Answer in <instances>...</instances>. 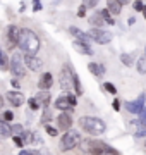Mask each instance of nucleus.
<instances>
[{"label": "nucleus", "mask_w": 146, "mask_h": 155, "mask_svg": "<svg viewBox=\"0 0 146 155\" xmlns=\"http://www.w3.org/2000/svg\"><path fill=\"white\" fill-rule=\"evenodd\" d=\"M57 124H59V129H62V131L72 129V117H71V112H62V114H59Z\"/></svg>", "instance_id": "10"}, {"label": "nucleus", "mask_w": 146, "mask_h": 155, "mask_svg": "<svg viewBox=\"0 0 146 155\" xmlns=\"http://www.w3.org/2000/svg\"><path fill=\"white\" fill-rule=\"evenodd\" d=\"M67 98H69V102H71V104H72L74 107H76V97H74V95H71V91H69V95H67Z\"/></svg>", "instance_id": "42"}, {"label": "nucleus", "mask_w": 146, "mask_h": 155, "mask_svg": "<svg viewBox=\"0 0 146 155\" xmlns=\"http://www.w3.org/2000/svg\"><path fill=\"white\" fill-rule=\"evenodd\" d=\"M98 155H120V153H119V150H115L113 147H110V145L107 143V145H105V148L101 150Z\"/></svg>", "instance_id": "23"}, {"label": "nucleus", "mask_w": 146, "mask_h": 155, "mask_svg": "<svg viewBox=\"0 0 146 155\" xmlns=\"http://www.w3.org/2000/svg\"><path fill=\"white\" fill-rule=\"evenodd\" d=\"M144 100H146V95L141 93L139 98L132 100V102H124V109L127 112H131V114H138V116H139L141 112H143V109H144V105H146Z\"/></svg>", "instance_id": "7"}, {"label": "nucleus", "mask_w": 146, "mask_h": 155, "mask_svg": "<svg viewBox=\"0 0 146 155\" xmlns=\"http://www.w3.org/2000/svg\"><path fill=\"white\" fill-rule=\"evenodd\" d=\"M81 134H79V131H76V129H69V131H65V134H62L60 138V150L62 152H69V150H74L76 147H79L81 145Z\"/></svg>", "instance_id": "3"}, {"label": "nucleus", "mask_w": 146, "mask_h": 155, "mask_svg": "<svg viewBox=\"0 0 146 155\" xmlns=\"http://www.w3.org/2000/svg\"><path fill=\"white\" fill-rule=\"evenodd\" d=\"M100 12H101V16H103V19L107 21V24H110V26H112V24H115V21H113V14L108 11V9H101Z\"/></svg>", "instance_id": "21"}, {"label": "nucleus", "mask_w": 146, "mask_h": 155, "mask_svg": "<svg viewBox=\"0 0 146 155\" xmlns=\"http://www.w3.org/2000/svg\"><path fill=\"white\" fill-rule=\"evenodd\" d=\"M2 119H4V121H14V112H11V110H5L4 112V116H2Z\"/></svg>", "instance_id": "34"}, {"label": "nucleus", "mask_w": 146, "mask_h": 155, "mask_svg": "<svg viewBox=\"0 0 146 155\" xmlns=\"http://www.w3.org/2000/svg\"><path fill=\"white\" fill-rule=\"evenodd\" d=\"M90 36L98 45H107L112 41V33H108V31H105V29H101V28H93L90 31Z\"/></svg>", "instance_id": "8"}, {"label": "nucleus", "mask_w": 146, "mask_h": 155, "mask_svg": "<svg viewBox=\"0 0 146 155\" xmlns=\"http://www.w3.org/2000/svg\"><path fill=\"white\" fill-rule=\"evenodd\" d=\"M55 109H59L60 112H72L74 105L69 102L67 95H64V97H59V98L55 100Z\"/></svg>", "instance_id": "11"}, {"label": "nucleus", "mask_w": 146, "mask_h": 155, "mask_svg": "<svg viewBox=\"0 0 146 155\" xmlns=\"http://www.w3.org/2000/svg\"><path fill=\"white\" fill-rule=\"evenodd\" d=\"M119 2H120V4H122V5H127V4H129L131 0H119Z\"/></svg>", "instance_id": "45"}, {"label": "nucleus", "mask_w": 146, "mask_h": 155, "mask_svg": "<svg viewBox=\"0 0 146 155\" xmlns=\"http://www.w3.org/2000/svg\"><path fill=\"white\" fill-rule=\"evenodd\" d=\"M28 104H29V107H31V110H36V109H40V104H38V100H36V98H29Z\"/></svg>", "instance_id": "33"}, {"label": "nucleus", "mask_w": 146, "mask_h": 155, "mask_svg": "<svg viewBox=\"0 0 146 155\" xmlns=\"http://www.w3.org/2000/svg\"><path fill=\"white\" fill-rule=\"evenodd\" d=\"M12 133H14V136H21V134L24 133V127L21 126V124H14V126H12Z\"/></svg>", "instance_id": "28"}, {"label": "nucleus", "mask_w": 146, "mask_h": 155, "mask_svg": "<svg viewBox=\"0 0 146 155\" xmlns=\"http://www.w3.org/2000/svg\"><path fill=\"white\" fill-rule=\"evenodd\" d=\"M72 76H74V90H76V95H83V86H81L79 76L76 74V71H74V69H72Z\"/></svg>", "instance_id": "22"}, {"label": "nucleus", "mask_w": 146, "mask_h": 155, "mask_svg": "<svg viewBox=\"0 0 146 155\" xmlns=\"http://www.w3.org/2000/svg\"><path fill=\"white\" fill-rule=\"evenodd\" d=\"M45 131L50 134V136H57V134H59V131H57L53 126H50V124H45Z\"/></svg>", "instance_id": "32"}, {"label": "nucleus", "mask_w": 146, "mask_h": 155, "mask_svg": "<svg viewBox=\"0 0 146 155\" xmlns=\"http://www.w3.org/2000/svg\"><path fill=\"white\" fill-rule=\"evenodd\" d=\"M98 2H100V0H84V4L88 7H91V9H95V7L98 5Z\"/></svg>", "instance_id": "37"}, {"label": "nucleus", "mask_w": 146, "mask_h": 155, "mask_svg": "<svg viewBox=\"0 0 146 155\" xmlns=\"http://www.w3.org/2000/svg\"><path fill=\"white\" fill-rule=\"evenodd\" d=\"M69 33L72 35V36H76V38H78L79 33H81V29H78V28H69Z\"/></svg>", "instance_id": "40"}, {"label": "nucleus", "mask_w": 146, "mask_h": 155, "mask_svg": "<svg viewBox=\"0 0 146 155\" xmlns=\"http://www.w3.org/2000/svg\"><path fill=\"white\" fill-rule=\"evenodd\" d=\"M107 9L112 12L113 16H119L120 11H122V4L119 0H107Z\"/></svg>", "instance_id": "18"}, {"label": "nucleus", "mask_w": 146, "mask_h": 155, "mask_svg": "<svg viewBox=\"0 0 146 155\" xmlns=\"http://www.w3.org/2000/svg\"><path fill=\"white\" fill-rule=\"evenodd\" d=\"M134 136H136V138H146V127H144V129H139V131H136Z\"/></svg>", "instance_id": "39"}, {"label": "nucleus", "mask_w": 146, "mask_h": 155, "mask_svg": "<svg viewBox=\"0 0 146 155\" xmlns=\"http://www.w3.org/2000/svg\"><path fill=\"white\" fill-rule=\"evenodd\" d=\"M59 83H60V88L64 91H71L74 88V76H72V67L67 66L64 67L59 74Z\"/></svg>", "instance_id": "5"}, {"label": "nucleus", "mask_w": 146, "mask_h": 155, "mask_svg": "<svg viewBox=\"0 0 146 155\" xmlns=\"http://www.w3.org/2000/svg\"><path fill=\"white\" fill-rule=\"evenodd\" d=\"M40 47H41L40 38L33 29H29V28L21 29V35H19V48L23 50L24 54H28V55H36L40 52Z\"/></svg>", "instance_id": "1"}, {"label": "nucleus", "mask_w": 146, "mask_h": 155, "mask_svg": "<svg viewBox=\"0 0 146 155\" xmlns=\"http://www.w3.org/2000/svg\"><path fill=\"white\" fill-rule=\"evenodd\" d=\"M143 14H144V19H146V7H144V11H143Z\"/></svg>", "instance_id": "46"}, {"label": "nucleus", "mask_w": 146, "mask_h": 155, "mask_svg": "<svg viewBox=\"0 0 146 155\" xmlns=\"http://www.w3.org/2000/svg\"><path fill=\"white\" fill-rule=\"evenodd\" d=\"M11 83H12V86H14V88H19V81H16V79H12Z\"/></svg>", "instance_id": "44"}, {"label": "nucleus", "mask_w": 146, "mask_h": 155, "mask_svg": "<svg viewBox=\"0 0 146 155\" xmlns=\"http://www.w3.org/2000/svg\"><path fill=\"white\" fill-rule=\"evenodd\" d=\"M14 143H16L19 148H23L24 145H26L24 143V140H23V136H14Z\"/></svg>", "instance_id": "36"}, {"label": "nucleus", "mask_w": 146, "mask_h": 155, "mask_svg": "<svg viewBox=\"0 0 146 155\" xmlns=\"http://www.w3.org/2000/svg\"><path fill=\"white\" fill-rule=\"evenodd\" d=\"M24 62H26V66H28V69H31V71L38 72L40 69H41V61H40L36 55H28V54H24Z\"/></svg>", "instance_id": "12"}, {"label": "nucleus", "mask_w": 146, "mask_h": 155, "mask_svg": "<svg viewBox=\"0 0 146 155\" xmlns=\"http://www.w3.org/2000/svg\"><path fill=\"white\" fill-rule=\"evenodd\" d=\"M26 62L23 61V57H21V54H12V59H11V71L12 74L16 78H23L26 76Z\"/></svg>", "instance_id": "6"}, {"label": "nucleus", "mask_w": 146, "mask_h": 155, "mask_svg": "<svg viewBox=\"0 0 146 155\" xmlns=\"http://www.w3.org/2000/svg\"><path fill=\"white\" fill-rule=\"evenodd\" d=\"M19 155H33V153H31L29 150H21V152H19Z\"/></svg>", "instance_id": "43"}, {"label": "nucleus", "mask_w": 146, "mask_h": 155, "mask_svg": "<svg viewBox=\"0 0 146 155\" xmlns=\"http://www.w3.org/2000/svg\"><path fill=\"white\" fill-rule=\"evenodd\" d=\"M138 72H141V74H146V57H141V59H138Z\"/></svg>", "instance_id": "25"}, {"label": "nucleus", "mask_w": 146, "mask_h": 155, "mask_svg": "<svg viewBox=\"0 0 146 155\" xmlns=\"http://www.w3.org/2000/svg\"><path fill=\"white\" fill-rule=\"evenodd\" d=\"M88 69H90V72L96 78H101L105 74V67L101 66V64H96V62H90V64H88Z\"/></svg>", "instance_id": "17"}, {"label": "nucleus", "mask_w": 146, "mask_h": 155, "mask_svg": "<svg viewBox=\"0 0 146 155\" xmlns=\"http://www.w3.org/2000/svg\"><path fill=\"white\" fill-rule=\"evenodd\" d=\"M105 141H100V140H95V138H90V140H83L81 141V150L86 152L90 155H98L101 150L105 148Z\"/></svg>", "instance_id": "4"}, {"label": "nucleus", "mask_w": 146, "mask_h": 155, "mask_svg": "<svg viewBox=\"0 0 146 155\" xmlns=\"http://www.w3.org/2000/svg\"><path fill=\"white\" fill-rule=\"evenodd\" d=\"M72 47L78 50L79 54H83V55H93V54H95V52H93V48L90 47V43L81 41V40H76V41L72 43Z\"/></svg>", "instance_id": "13"}, {"label": "nucleus", "mask_w": 146, "mask_h": 155, "mask_svg": "<svg viewBox=\"0 0 146 155\" xmlns=\"http://www.w3.org/2000/svg\"><path fill=\"white\" fill-rule=\"evenodd\" d=\"M7 100L11 102L12 107H21L24 104V97H23V93H19V91H9V93H7Z\"/></svg>", "instance_id": "14"}, {"label": "nucleus", "mask_w": 146, "mask_h": 155, "mask_svg": "<svg viewBox=\"0 0 146 155\" xmlns=\"http://www.w3.org/2000/svg\"><path fill=\"white\" fill-rule=\"evenodd\" d=\"M132 7H134V11H138V12H143L144 11V4H143V0H134V4H132Z\"/></svg>", "instance_id": "29"}, {"label": "nucleus", "mask_w": 146, "mask_h": 155, "mask_svg": "<svg viewBox=\"0 0 146 155\" xmlns=\"http://www.w3.org/2000/svg\"><path fill=\"white\" fill-rule=\"evenodd\" d=\"M112 107H113V110H120V102H119V98H115L113 100V104H112Z\"/></svg>", "instance_id": "41"}, {"label": "nucleus", "mask_w": 146, "mask_h": 155, "mask_svg": "<svg viewBox=\"0 0 146 155\" xmlns=\"http://www.w3.org/2000/svg\"><path fill=\"white\" fill-rule=\"evenodd\" d=\"M138 122H139L143 127H146V105H144V109H143V112L139 114V119H138Z\"/></svg>", "instance_id": "31"}, {"label": "nucleus", "mask_w": 146, "mask_h": 155, "mask_svg": "<svg viewBox=\"0 0 146 155\" xmlns=\"http://www.w3.org/2000/svg\"><path fill=\"white\" fill-rule=\"evenodd\" d=\"M103 88L107 90V91H108L110 95H117V88H115V86H113L112 83H105V84H103Z\"/></svg>", "instance_id": "30"}, {"label": "nucleus", "mask_w": 146, "mask_h": 155, "mask_svg": "<svg viewBox=\"0 0 146 155\" xmlns=\"http://www.w3.org/2000/svg\"><path fill=\"white\" fill-rule=\"evenodd\" d=\"M2 71H9L11 69V62H9V59H7V54L5 52H2Z\"/></svg>", "instance_id": "26"}, {"label": "nucleus", "mask_w": 146, "mask_h": 155, "mask_svg": "<svg viewBox=\"0 0 146 155\" xmlns=\"http://www.w3.org/2000/svg\"><path fill=\"white\" fill-rule=\"evenodd\" d=\"M144 54H146V48H144Z\"/></svg>", "instance_id": "47"}, {"label": "nucleus", "mask_w": 146, "mask_h": 155, "mask_svg": "<svg viewBox=\"0 0 146 155\" xmlns=\"http://www.w3.org/2000/svg\"><path fill=\"white\" fill-rule=\"evenodd\" d=\"M79 126L84 129L86 133L90 134H103L107 131V126H105V122L98 119V117H93V116H83L79 119Z\"/></svg>", "instance_id": "2"}, {"label": "nucleus", "mask_w": 146, "mask_h": 155, "mask_svg": "<svg viewBox=\"0 0 146 155\" xmlns=\"http://www.w3.org/2000/svg\"><path fill=\"white\" fill-rule=\"evenodd\" d=\"M86 4H81V5H79V9H78V16L79 17H84L86 16Z\"/></svg>", "instance_id": "35"}, {"label": "nucleus", "mask_w": 146, "mask_h": 155, "mask_svg": "<svg viewBox=\"0 0 146 155\" xmlns=\"http://www.w3.org/2000/svg\"><path fill=\"white\" fill-rule=\"evenodd\" d=\"M19 35H21V29L16 24H11L7 28V48L19 47Z\"/></svg>", "instance_id": "9"}, {"label": "nucleus", "mask_w": 146, "mask_h": 155, "mask_svg": "<svg viewBox=\"0 0 146 155\" xmlns=\"http://www.w3.org/2000/svg\"><path fill=\"white\" fill-rule=\"evenodd\" d=\"M103 22H107V21L103 19L101 12H95V14L90 17V24L93 26V28H101V26H103Z\"/></svg>", "instance_id": "19"}, {"label": "nucleus", "mask_w": 146, "mask_h": 155, "mask_svg": "<svg viewBox=\"0 0 146 155\" xmlns=\"http://www.w3.org/2000/svg\"><path fill=\"white\" fill-rule=\"evenodd\" d=\"M33 11L34 12L41 11V2H40V0H34V2H33Z\"/></svg>", "instance_id": "38"}, {"label": "nucleus", "mask_w": 146, "mask_h": 155, "mask_svg": "<svg viewBox=\"0 0 146 155\" xmlns=\"http://www.w3.org/2000/svg\"><path fill=\"white\" fill-rule=\"evenodd\" d=\"M50 119H52V112H50V109L46 107L45 112H43V116H41V122H43V124H48V121H50Z\"/></svg>", "instance_id": "27"}, {"label": "nucleus", "mask_w": 146, "mask_h": 155, "mask_svg": "<svg viewBox=\"0 0 146 155\" xmlns=\"http://www.w3.org/2000/svg\"><path fill=\"white\" fill-rule=\"evenodd\" d=\"M0 134H2V138H11V136H14V133H12V127L7 124V121L0 122Z\"/></svg>", "instance_id": "20"}, {"label": "nucleus", "mask_w": 146, "mask_h": 155, "mask_svg": "<svg viewBox=\"0 0 146 155\" xmlns=\"http://www.w3.org/2000/svg\"><path fill=\"white\" fill-rule=\"evenodd\" d=\"M34 98L38 100V104H40V107H41V109H46V107L50 105L52 97H50V93H48L46 90H40V93H36V97H34Z\"/></svg>", "instance_id": "15"}, {"label": "nucleus", "mask_w": 146, "mask_h": 155, "mask_svg": "<svg viewBox=\"0 0 146 155\" xmlns=\"http://www.w3.org/2000/svg\"><path fill=\"white\" fill-rule=\"evenodd\" d=\"M52 84H53V76H52L50 72H43L41 78H40V81H38V88L48 90V88H52Z\"/></svg>", "instance_id": "16"}, {"label": "nucleus", "mask_w": 146, "mask_h": 155, "mask_svg": "<svg viewBox=\"0 0 146 155\" xmlns=\"http://www.w3.org/2000/svg\"><path fill=\"white\" fill-rule=\"evenodd\" d=\"M120 61H122L124 66H132V62H134V57L131 55V54H122V55H120Z\"/></svg>", "instance_id": "24"}]
</instances>
